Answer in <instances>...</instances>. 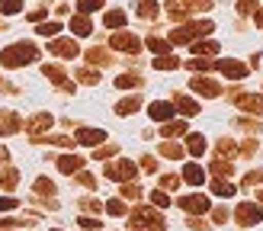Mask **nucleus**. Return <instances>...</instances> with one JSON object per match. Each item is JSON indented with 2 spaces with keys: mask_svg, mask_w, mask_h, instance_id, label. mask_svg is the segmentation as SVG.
<instances>
[{
  "mask_svg": "<svg viewBox=\"0 0 263 231\" xmlns=\"http://www.w3.org/2000/svg\"><path fill=\"white\" fill-rule=\"evenodd\" d=\"M186 151L193 154V158H199V154H205V138H202V135H190V145H186Z\"/></svg>",
  "mask_w": 263,
  "mask_h": 231,
  "instance_id": "30",
  "label": "nucleus"
},
{
  "mask_svg": "<svg viewBox=\"0 0 263 231\" xmlns=\"http://www.w3.org/2000/svg\"><path fill=\"white\" fill-rule=\"evenodd\" d=\"M161 135L164 138H177V135H186V122H164V128H161Z\"/></svg>",
  "mask_w": 263,
  "mask_h": 231,
  "instance_id": "24",
  "label": "nucleus"
},
{
  "mask_svg": "<svg viewBox=\"0 0 263 231\" xmlns=\"http://www.w3.org/2000/svg\"><path fill=\"white\" fill-rule=\"evenodd\" d=\"M71 32H74V35H81V38L93 32V23H90L87 13H81V16H74V20H71Z\"/></svg>",
  "mask_w": 263,
  "mask_h": 231,
  "instance_id": "18",
  "label": "nucleus"
},
{
  "mask_svg": "<svg viewBox=\"0 0 263 231\" xmlns=\"http://www.w3.org/2000/svg\"><path fill=\"white\" fill-rule=\"evenodd\" d=\"M135 10H138L141 20H154L157 13H161V7H157L154 0H135Z\"/></svg>",
  "mask_w": 263,
  "mask_h": 231,
  "instance_id": "21",
  "label": "nucleus"
},
{
  "mask_svg": "<svg viewBox=\"0 0 263 231\" xmlns=\"http://www.w3.org/2000/svg\"><path fill=\"white\" fill-rule=\"evenodd\" d=\"M174 109H180L183 116H196V112H199V103L190 100V97H183V93H177L174 97Z\"/></svg>",
  "mask_w": 263,
  "mask_h": 231,
  "instance_id": "19",
  "label": "nucleus"
},
{
  "mask_svg": "<svg viewBox=\"0 0 263 231\" xmlns=\"http://www.w3.org/2000/svg\"><path fill=\"white\" fill-rule=\"evenodd\" d=\"M257 183H263V170H251L244 177V189H251V186H257Z\"/></svg>",
  "mask_w": 263,
  "mask_h": 231,
  "instance_id": "48",
  "label": "nucleus"
},
{
  "mask_svg": "<svg viewBox=\"0 0 263 231\" xmlns=\"http://www.w3.org/2000/svg\"><path fill=\"white\" fill-rule=\"evenodd\" d=\"M10 209H16V199H13V196H0V212H10Z\"/></svg>",
  "mask_w": 263,
  "mask_h": 231,
  "instance_id": "52",
  "label": "nucleus"
},
{
  "mask_svg": "<svg viewBox=\"0 0 263 231\" xmlns=\"http://www.w3.org/2000/svg\"><path fill=\"white\" fill-rule=\"evenodd\" d=\"M48 51L51 55H61V58H77V38H55V42H48Z\"/></svg>",
  "mask_w": 263,
  "mask_h": 231,
  "instance_id": "10",
  "label": "nucleus"
},
{
  "mask_svg": "<svg viewBox=\"0 0 263 231\" xmlns=\"http://www.w3.org/2000/svg\"><path fill=\"white\" fill-rule=\"evenodd\" d=\"M81 225H84L87 231H93V228H100V218H90V215H81Z\"/></svg>",
  "mask_w": 263,
  "mask_h": 231,
  "instance_id": "53",
  "label": "nucleus"
},
{
  "mask_svg": "<svg viewBox=\"0 0 263 231\" xmlns=\"http://www.w3.org/2000/svg\"><path fill=\"white\" fill-rule=\"evenodd\" d=\"M128 228L132 231H164V218H161V212L148 209V205H138L128 218Z\"/></svg>",
  "mask_w": 263,
  "mask_h": 231,
  "instance_id": "3",
  "label": "nucleus"
},
{
  "mask_svg": "<svg viewBox=\"0 0 263 231\" xmlns=\"http://www.w3.org/2000/svg\"><path fill=\"white\" fill-rule=\"evenodd\" d=\"M177 205H180V209H186V212H196V215L209 212V199L202 196V192H193V196H180Z\"/></svg>",
  "mask_w": 263,
  "mask_h": 231,
  "instance_id": "9",
  "label": "nucleus"
},
{
  "mask_svg": "<svg viewBox=\"0 0 263 231\" xmlns=\"http://www.w3.org/2000/svg\"><path fill=\"white\" fill-rule=\"evenodd\" d=\"M61 23H39V35H58Z\"/></svg>",
  "mask_w": 263,
  "mask_h": 231,
  "instance_id": "43",
  "label": "nucleus"
},
{
  "mask_svg": "<svg viewBox=\"0 0 263 231\" xmlns=\"http://www.w3.org/2000/svg\"><path fill=\"white\" fill-rule=\"evenodd\" d=\"M77 183H84V186H97V180H93V174H87V170H77Z\"/></svg>",
  "mask_w": 263,
  "mask_h": 231,
  "instance_id": "50",
  "label": "nucleus"
},
{
  "mask_svg": "<svg viewBox=\"0 0 263 231\" xmlns=\"http://www.w3.org/2000/svg\"><path fill=\"white\" fill-rule=\"evenodd\" d=\"M193 55H218V42H190Z\"/></svg>",
  "mask_w": 263,
  "mask_h": 231,
  "instance_id": "29",
  "label": "nucleus"
},
{
  "mask_svg": "<svg viewBox=\"0 0 263 231\" xmlns=\"http://www.w3.org/2000/svg\"><path fill=\"white\" fill-rule=\"evenodd\" d=\"M103 7V0H77V13H93Z\"/></svg>",
  "mask_w": 263,
  "mask_h": 231,
  "instance_id": "41",
  "label": "nucleus"
},
{
  "mask_svg": "<svg viewBox=\"0 0 263 231\" xmlns=\"http://www.w3.org/2000/svg\"><path fill=\"white\" fill-rule=\"evenodd\" d=\"M20 128H23V119L16 112H10V109L0 112V135H13V132H20Z\"/></svg>",
  "mask_w": 263,
  "mask_h": 231,
  "instance_id": "14",
  "label": "nucleus"
},
{
  "mask_svg": "<svg viewBox=\"0 0 263 231\" xmlns=\"http://www.w3.org/2000/svg\"><path fill=\"white\" fill-rule=\"evenodd\" d=\"M234 154H238V145H234V141H218V158H234Z\"/></svg>",
  "mask_w": 263,
  "mask_h": 231,
  "instance_id": "39",
  "label": "nucleus"
},
{
  "mask_svg": "<svg viewBox=\"0 0 263 231\" xmlns=\"http://www.w3.org/2000/svg\"><path fill=\"white\" fill-rule=\"evenodd\" d=\"M234 218H238V225L251 228V225L263 222V209H260V205H254V202H241L238 209H234Z\"/></svg>",
  "mask_w": 263,
  "mask_h": 231,
  "instance_id": "5",
  "label": "nucleus"
},
{
  "mask_svg": "<svg viewBox=\"0 0 263 231\" xmlns=\"http://www.w3.org/2000/svg\"><path fill=\"white\" fill-rule=\"evenodd\" d=\"M218 71L225 74V77H231V81H244V77L251 74V68H247V64L234 61V58H228V61H218Z\"/></svg>",
  "mask_w": 263,
  "mask_h": 231,
  "instance_id": "11",
  "label": "nucleus"
},
{
  "mask_svg": "<svg viewBox=\"0 0 263 231\" xmlns=\"http://www.w3.org/2000/svg\"><path fill=\"white\" fill-rule=\"evenodd\" d=\"M51 122H55V119H51L48 112H39L35 119L26 122V132L32 135V141H42V132H45V128H51Z\"/></svg>",
  "mask_w": 263,
  "mask_h": 231,
  "instance_id": "12",
  "label": "nucleus"
},
{
  "mask_svg": "<svg viewBox=\"0 0 263 231\" xmlns=\"http://www.w3.org/2000/svg\"><path fill=\"white\" fill-rule=\"evenodd\" d=\"M183 180H186V183H193V186H199L202 180H205V170L199 164H186V170H183Z\"/></svg>",
  "mask_w": 263,
  "mask_h": 231,
  "instance_id": "22",
  "label": "nucleus"
},
{
  "mask_svg": "<svg viewBox=\"0 0 263 231\" xmlns=\"http://www.w3.org/2000/svg\"><path fill=\"white\" fill-rule=\"evenodd\" d=\"M254 23H257V26H263V10H257V13H254Z\"/></svg>",
  "mask_w": 263,
  "mask_h": 231,
  "instance_id": "57",
  "label": "nucleus"
},
{
  "mask_svg": "<svg viewBox=\"0 0 263 231\" xmlns=\"http://www.w3.org/2000/svg\"><path fill=\"white\" fill-rule=\"evenodd\" d=\"M35 58H39V48L32 42H16L0 51V64L4 68H23V64H32Z\"/></svg>",
  "mask_w": 263,
  "mask_h": 231,
  "instance_id": "1",
  "label": "nucleus"
},
{
  "mask_svg": "<svg viewBox=\"0 0 263 231\" xmlns=\"http://www.w3.org/2000/svg\"><path fill=\"white\" fill-rule=\"evenodd\" d=\"M212 192H215V196H221V199H228V196H234V192H238V186L228 183L225 177H218L215 183H212Z\"/></svg>",
  "mask_w": 263,
  "mask_h": 231,
  "instance_id": "23",
  "label": "nucleus"
},
{
  "mask_svg": "<svg viewBox=\"0 0 263 231\" xmlns=\"http://www.w3.org/2000/svg\"><path fill=\"white\" fill-rule=\"evenodd\" d=\"M23 0H0V13H20Z\"/></svg>",
  "mask_w": 263,
  "mask_h": 231,
  "instance_id": "44",
  "label": "nucleus"
},
{
  "mask_svg": "<svg viewBox=\"0 0 263 231\" xmlns=\"http://www.w3.org/2000/svg\"><path fill=\"white\" fill-rule=\"evenodd\" d=\"M141 106V97H128V100H119V103H116V112H119V116H128V112H135Z\"/></svg>",
  "mask_w": 263,
  "mask_h": 231,
  "instance_id": "26",
  "label": "nucleus"
},
{
  "mask_svg": "<svg viewBox=\"0 0 263 231\" xmlns=\"http://www.w3.org/2000/svg\"><path fill=\"white\" fill-rule=\"evenodd\" d=\"M190 90H196V93H199V97H209V100L221 93V87H218V84L212 81V77H199V74H196L193 81H190Z\"/></svg>",
  "mask_w": 263,
  "mask_h": 231,
  "instance_id": "8",
  "label": "nucleus"
},
{
  "mask_svg": "<svg viewBox=\"0 0 263 231\" xmlns=\"http://www.w3.org/2000/svg\"><path fill=\"white\" fill-rule=\"evenodd\" d=\"M81 167H84V158H77V154H64V158H58V170L68 174V177L77 174Z\"/></svg>",
  "mask_w": 263,
  "mask_h": 231,
  "instance_id": "17",
  "label": "nucleus"
},
{
  "mask_svg": "<svg viewBox=\"0 0 263 231\" xmlns=\"http://www.w3.org/2000/svg\"><path fill=\"white\" fill-rule=\"evenodd\" d=\"M180 58H170V55H157V61H154V68L157 71H174V68H180Z\"/></svg>",
  "mask_w": 263,
  "mask_h": 231,
  "instance_id": "28",
  "label": "nucleus"
},
{
  "mask_svg": "<svg viewBox=\"0 0 263 231\" xmlns=\"http://www.w3.org/2000/svg\"><path fill=\"white\" fill-rule=\"evenodd\" d=\"M186 68H190V71H196V74H205V71H212L215 64H209V61H205L202 55H196L193 61H186Z\"/></svg>",
  "mask_w": 263,
  "mask_h": 231,
  "instance_id": "31",
  "label": "nucleus"
},
{
  "mask_svg": "<svg viewBox=\"0 0 263 231\" xmlns=\"http://www.w3.org/2000/svg\"><path fill=\"white\" fill-rule=\"evenodd\" d=\"M212 29H215L212 20H196V23H186V26H177V29L170 32V45H190L196 38L209 35Z\"/></svg>",
  "mask_w": 263,
  "mask_h": 231,
  "instance_id": "2",
  "label": "nucleus"
},
{
  "mask_svg": "<svg viewBox=\"0 0 263 231\" xmlns=\"http://www.w3.org/2000/svg\"><path fill=\"white\" fill-rule=\"evenodd\" d=\"M16 180H20V174H16V167H7L4 174H0V186H16Z\"/></svg>",
  "mask_w": 263,
  "mask_h": 231,
  "instance_id": "37",
  "label": "nucleus"
},
{
  "mask_svg": "<svg viewBox=\"0 0 263 231\" xmlns=\"http://www.w3.org/2000/svg\"><path fill=\"white\" fill-rule=\"evenodd\" d=\"M161 154H164V158H170V161H180L183 154H186V148H183V145H174V141H164V145H161Z\"/></svg>",
  "mask_w": 263,
  "mask_h": 231,
  "instance_id": "25",
  "label": "nucleus"
},
{
  "mask_svg": "<svg viewBox=\"0 0 263 231\" xmlns=\"http://www.w3.org/2000/svg\"><path fill=\"white\" fill-rule=\"evenodd\" d=\"M116 87H119V90L141 87V77H138V74H122V77H116Z\"/></svg>",
  "mask_w": 263,
  "mask_h": 231,
  "instance_id": "34",
  "label": "nucleus"
},
{
  "mask_svg": "<svg viewBox=\"0 0 263 231\" xmlns=\"http://www.w3.org/2000/svg\"><path fill=\"white\" fill-rule=\"evenodd\" d=\"M116 151H119V145H112V141H109V145H97V161H100V158H103V161L112 158Z\"/></svg>",
  "mask_w": 263,
  "mask_h": 231,
  "instance_id": "42",
  "label": "nucleus"
},
{
  "mask_svg": "<svg viewBox=\"0 0 263 231\" xmlns=\"http://www.w3.org/2000/svg\"><path fill=\"white\" fill-rule=\"evenodd\" d=\"M148 112H151V119H154V122H167L177 109H174V103H151Z\"/></svg>",
  "mask_w": 263,
  "mask_h": 231,
  "instance_id": "16",
  "label": "nucleus"
},
{
  "mask_svg": "<svg viewBox=\"0 0 263 231\" xmlns=\"http://www.w3.org/2000/svg\"><path fill=\"white\" fill-rule=\"evenodd\" d=\"M161 186H164V189H180V177H177V174H164V177H161Z\"/></svg>",
  "mask_w": 263,
  "mask_h": 231,
  "instance_id": "47",
  "label": "nucleus"
},
{
  "mask_svg": "<svg viewBox=\"0 0 263 231\" xmlns=\"http://www.w3.org/2000/svg\"><path fill=\"white\" fill-rule=\"evenodd\" d=\"M183 7H186L190 13H202V10H209L212 7V0H180Z\"/></svg>",
  "mask_w": 263,
  "mask_h": 231,
  "instance_id": "38",
  "label": "nucleus"
},
{
  "mask_svg": "<svg viewBox=\"0 0 263 231\" xmlns=\"http://www.w3.org/2000/svg\"><path fill=\"white\" fill-rule=\"evenodd\" d=\"M151 202L157 205V209H167V205H170V196H167L164 189H151Z\"/></svg>",
  "mask_w": 263,
  "mask_h": 231,
  "instance_id": "40",
  "label": "nucleus"
},
{
  "mask_svg": "<svg viewBox=\"0 0 263 231\" xmlns=\"http://www.w3.org/2000/svg\"><path fill=\"white\" fill-rule=\"evenodd\" d=\"M257 10H260V7L254 4V0H241V4H238V13H241V16H254Z\"/></svg>",
  "mask_w": 263,
  "mask_h": 231,
  "instance_id": "45",
  "label": "nucleus"
},
{
  "mask_svg": "<svg viewBox=\"0 0 263 231\" xmlns=\"http://www.w3.org/2000/svg\"><path fill=\"white\" fill-rule=\"evenodd\" d=\"M212 215H215V222H218V225H225V222H228V209H215Z\"/></svg>",
  "mask_w": 263,
  "mask_h": 231,
  "instance_id": "55",
  "label": "nucleus"
},
{
  "mask_svg": "<svg viewBox=\"0 0 263 231\" xmlns=\"http://www.w3.org/2000/svg\"><path fill=\"white\" fill-rule=\"evenodd\" d=\"M109 45L116 51H128V55H138L141 51V42H138V35H132V32H116L109 38Z\"/></svg>",
  "mask_w": 263,
  "mask_h": 231,
  "instance_id": "6",
  "label": "nucleus"
},
{
  "mask_svg": "<svg viewBox=\"0 0 263 231\" xmlns=\"http://www.w3.org/2000/svg\"><path fill=\"white\" fill-rule=\"evenodd\" d=\"M103 23H106L109 29H119V26H125V13H122V10H109Z\"/></svg>",
  "mask_w": 263,
  "mask_h": 231,
  "instance_id": "32",
  "label": "nucleus"
},
{
  "mask_svg": "<svg viewBox=\"0 0 263 231\" xmlns=\"http://www.w3.org/2000/svg\"><path fill=\"white\" fill-rule=\"evenodd\" d=\"M141 167L148 174H157V158H151V154H148V158H141Z\"/></svg>",
  "mask_w": 263,
  "mask_h": 231,
  "instance_id": "51",
  "label": "nucleus"
},
{
  "mask_svg": "<svg viewBox=\"0 0 263 231\" xmlns=\"http://www.w3.org/2000/svg\"><path fill=\"white\" fill-rule=\"evenodd\" d=\"M100 141H106V132H103V128H77V145L97 148Z\"/></svg>",
  "mask_w": 263,
  "mask_h": 231,
  "instance_id": "13",
  "label": "nucleus"
},
{
  "mask_svg": "<svg viewBox=\"0 0 263 231\" xmlns=\"http://www.w3.org/2000/svg\"><path fill=\"white\" fill-rule=\"evenodd\" d=\"M257 199H260V202H263V189H257Z\"/></svg>",
  "mask_w": 263,
  "mask_h": 231,
  "instance_id": "58",
  "label": "nucleus"
},
{
  "mask_svg": "<svg viewBox=\"0 0 263 231\" xmlns=\"http://www.w3.org/2000/svg\"><path fill=\"white\" fill-rule=\"evenodd\" d=\"M77 81H81V84H100V71H93V68H77Z\"/></svg>",
  "mask_w": 263,
  "mask_h": 231,
  "instance_id": "33",
  "label": "nucleus"
},
{
  "mask_svg": "<svg viewBox=\"0 0 263 231\" xmlns=\"http://www.w3.org/2000/svg\"><path fill=\"white\" fill-rule=\"evenodd\" d=\"M51 192H55V183H51V180H45V177H39L35 180V196H51Z\"/></svg>",
  "mask_w": 263,
  "mask_h": 231,
  "instance_id": "35",
  "label": "nucleus"
},
{
  "mask_svg": "<svg viewBox=\"0 0 263 231\" xmlns=\"http://www.w3.org/2000/svg\"><path fill=\"white\" fill-rule=\"evenodd\" d=\"M212 174H215V177H231L234 167L225 164V158H215V161H212Z\"/></svg>",
  "mask_w": 263,
  "mask_h": 231,
  "instance_id": "36",
  "label": "nucleus"
},
{
  "mask_svg": "<svg viewBox=\"0 0 263 231\" xmlns=\"http://www.w3.org/2000/svg\"><path fill=\"white\" fill-rule=\"evenodd\" d=\"M138 196H141V186H135L132 180H128V186L122 183V199H138Z\"/></svg>",
  "mask_w": 263,
  "mask_h": 231,
  "instance_id": "46",
  "label": "nucleus"
},
{
  "mask_svg": "<svg viewBox=\"0 0 263 231\" xmlns=\"http://www.w3.org/2000/svg\"><path fill=\"white\" fill-rule=\"evenodd\" d=\"M87 61L90 64H97V68H103V64H112V55H109V48H90L87 51Z\"/></svg>",
  "mask_w": 263,
  "mask_h": 231,
  "instance_id": "20",
  "label": "nucleus"
},
{
  "mask_svg": "<svg viewBox=\"0 0 263 231\" xmlns=\"http://www.w3.org/2000/svg\"><path fill=\"white\" fill-rule=\"evenodd\" d=\"M238 106L244 109V112H260L263 116V97H254V93H241V90H231L228 93Z\"/></svg>",
  "mask_w": 263,
  "mask_h": 231,
  "instance_id": "7",
  "label": "nucleus"
},
{
  "mask_svg": "<svg viewBox=\"0 0 263 231\" xmlns=\"http://www.w3.org/2000/svg\"><path fill=\"white\" fill-rule=\"evenodd\" d=\"M148 48L154 51V55H167L174 45H170V38H157V35H154V38H148Z\"/></svg>",
  "mask_w": 263,
  "mask_h": 231,
  "instance_id": "27",
  "label": "nucleus"
},
{
  "mask_svg": "<svg viewBox=\"0 0 263 231\" xmlns=\"http://www.w3.org/2000/svg\"><path fill=\"white\" fill-rule=\"evenodd\" d=\"M48 141H51V145H61V148H71V145H74V141L64 138V135H55V138H48Z\"/></svg>",
  "mask_w": 263,
  "mask_h": 231,
  "instance_id": "54",
  "label": "nucleus"
},
{
  "mask_svg": "<svg viewBox=\"0 0 263 231\" xmlns=\"http://www.w3.org/2000/svg\"><path fill=\"white\" fill-rule=\"evenodd\" d=\"M106 212H109V215H122V212H125V202H122V199H109V202H106Z\"/></svg>",
  "mask_w": 263,
  "mask_h": 231,
  "instance_id": "49",
  "label": "nucleus"
},
{
  "mask_svg": "<svg viewBox=\"0 0 263 231\" xmlns=\"http://www.w3.org/2000/svg\"><path fill=\"white\" fill-rule=\"evenodd\" d=\"M45 77H48V81H55L58 90H64V93H71V90H74V84L68 81V77H64L61 68H55V64H45Z\"/></svg>",
  "mask_w": 263,
  "mask_h": 231,
  "instance_id": "15",
  "label": "nucleus"
},
{
  "mask_svg": "<svg viewBox=\"0 0 263 231\" xmlns=\"http://www.w3.org/2000/svg\"><path fill=\"white\" fill-rule=\"evenodd\" d=\"M103 174H106L109 180H119V183H128V180H135L138 167L132 164V161H112V164H109V167H106Z\"/></svg>",
  "mask_w": 263,
  "mask_h": 231,
  "instance_id": "4",
  "label": "nucleus"
},
{
  "mask_svg": "<svg viewBox=\"0 0 263 231\" xmlns=\"http://www.w3.org/2000/svg\"><path fill=\"white\" fill-rule=\"evenodd\" d=\"M254 151H257V141H247V145H244V154H247V158H251Z\"/></svg>",
  "mask_w": 263,
  "mask_h": 231,
  "instance_id": "56",
  "label": "nucleus"
}]
</instances>
